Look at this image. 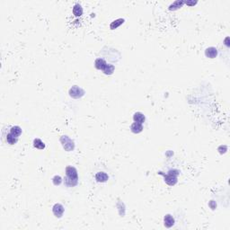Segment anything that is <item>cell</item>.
Segmentation results:
<instances>
[{
	"label": "cell",
	"instance_id": "1",
	"mask_svg": "<svg viewBox=\"0 0 230 230\" xmlns=\"http://www.w3.org/2000/svg\"><path fill=\"white\" fill-rule=\"evenodd\" d=\"M179 174H180L179 171L176 170V169L170 170L167 175H164L165 182L168 185H171V186L176 184V182H177V176L179 175Z\"/></svg>",
	"mask_w": 230,
	"mask_h": 230
},
{
	"label": "cell",
	"instance_id": "2",
	"mask_svg": "<svg viewBox=\"0 0 230 230\" xmlns=\"http://www.w3.org/2000/svg\"><path fill=\"white\" fill-rule=\"evenodd\" d=\"M60 142L62 144V147L66 151H72L75 148V144L74 141L72 140L70 138L67 136H61L60 137Z\"/></svg>",
	"mask_w": 230,
	"mask_h": 230
},
{
	"label": "cell",
	"instance_id": "3",
	"mask_svg": "<svg viewBox=\"0 0 230 230\" xmlns=\"http://www.w3.org/2000/svg\"><path fill=\"white\" fill-rule=\"evenodd\" d=\"M84 94V91L81 87H79V86L74 85L69 89V95L72 98L78 99V98H81Z\"/></svg>",
	"mask_w": 230,
	"mask_h": 230
},
{
	"label": "cell",
	"instance_id": "4",
	"mask_svg": "<svg viewBox=\"0 0 230 230\" xmlns=\"http://www.w3.org/2000/svg\"><path fill=\"white\" fill-rule=\"evenodd\" d=\"M64 210H65L64 207L60 203H56L52 208V212L56 218H61L64 213Z\"/></svg>",
	"mask_w": 230,
	"mask_h": 230
},
{
	"label": "cell",
	"instance_id": "5",
	"mask_svg": "<svg viewBox=\"0 0 230 230\" xmlns=\"http://www.w3.org/2000/svg\"><path fill=\"white\" fill-rule=\"evenodd\" d=\"M66 176L73 178V179H78L77 170L74 166H67L66 168Z\"/></svg>",
	"mask_w": 230,
	"mask_h": 230
},
{
	"label": "cell",
	"instance_id": "6",
	"mask_svg": "<svg viewBox=\"0 0 230 230\" xmlns=\"http://www.w3.org/2000/svg\"><path fill=\"white\" fill-rule=\"evenodd\" d=\"M108 179H109V176L104 172H99L95 175V180L98 182H105L108 181Z\"/></svg>",
	"mask_w": 230,
	"mask_h": 230
},
{
	"label": "cell",
	"instance_id": "7",
	"mask_svg": "<svg viewBox=\"0 0 230 230\" xmlns=\"http://www.w3.org/2000/svg\"><path fill=\"white\" fill-rule=\"evenodd\" d=\"M205 55L207 58H209V59H214V58L218 56V50L214 47H209V48L206 49Z\"/></svg>",
	"mask_w": 230,
	"mask_h": 230
},
{
	"label": "cell",
	"instance_id": "8",
	"mask_svg": "<svg viewBox=\"0 0 230 230\" xmlns=\"http://www.w3.org/2000/svg\"><path fill=\"white\" fill-rule=\"evenodd\" d=\"M77 183H78V179H73L67 176L64 178V184L67 187H75L77 185Z\"/></svg>",
	"mask_w": 230,
	"mask_h": 230
},
{
	"label": "cell",
	"instance_id": "9",
	"mask_svg": "<svg viewBox=\"0 0 230 230\" xmlns=\"http://www.w3.org/2000/svg\"><path fill=\"white\" fill-rule=\"evenodd\" d=\"M131 131L135 133V134H138L143 131V126L141 123H138V122H134L131 124Z\"/></svg>",
	"mask_w": 230,
	"mask_h": 230
},
{
	"label": "cell",
	"instance_id": "10",
	"mask_svg": "<svg viewBox=\"0 0 230 230\" xmlns=\"http://www.w3.org/2000/svg\"><path fill=\"white\" fill-rule=\"evenodd\" d=\"M133 120H134L135 122L143 124L144 122H145L146 118H145V115H144L143 113H141V112H136V113H134V115H133Z\"/></svg>",
	"mask_w": 230,
	"mask_h": 230
},
{
	"label": "cell",
	"instance_id": "11",
	"mask_svg": "<svg viewBox=\"0 0 230 230\" xmlns=\"http://www.w3.org/2000/svg\"><path fill=\"white\" fill-rule=\"evenodd\" d=\"M17 140H18V138H16V136H13L10 132L6 135V143L9 144V145H14V144H16Z\"/></svg>",
	"mask_w": 230,
	"mask_h": 230
},
{
	"label": "cell",
	"instance_id": "12",
	"mask_svg": "<svg viewBox=\"0 0 230 230\" xmlns=\"http://www.w3.org/2000/svg\"><path fill=\"white\" fill-rule=\"evenodd\" d=\"M164 222H165V226L166 227H171V226H174V224H175V219H174V218H172L171 215L168 214V215L165 216Z\"/></svg>",
	"mask_w": 230,
	"mask_h": 230
},
{
	"label": "cell",
	"instance_id": "13",
	"mask_svg": "<svg viewBox=\"0 0 230 230\" xmlns=\"http://www.w3.org/2000/svg\"><path fill=\"white\" fill-rule=\"evenodd\" d=\"M106 61L104 60V59H97L95 61H94V67L99 69V70H103V68L105 67L106 65Z\"/></svg>",
	"mask_w": 230,
	"mask_h": 230
},
{
	"label": "cell",
	"instance_id": "14",
	"mask_svg": "<svg viewBox=\"0 0 230 230\" xmlns=\"http://www.w3.org/2000/svg\"><path fill=\"white\" fill-rule=\"evenodd\" d=\"M10 133H12L13 136L18 138L22 134V128L19 126H13L10 128Z\"/></svg>",
	"mask_w": 230,
	"mask_h": 230
},
{
	"label": "cell",
	"instance_id": "15",
	"mask_svg": "<svg viewBox=\"0 0 230 230\" xmlns=\"http://www.w3.org/2000/svg\"><path fill=\"white\" fill-rule=\"evenodd\" d=\"M114 69H115V67H114L113 65H111V64H106L105 67L103 68L102 71L104 72L105 75H111L113 72H114Z\"/></svg>",
	"mask_w": 230,
	"mask_h": 230
},
{
	"label": "cell",
	"instance_id": "16",
	"mask_svg": "<svg viewBox=\"0 0 230 230\" xmlns=\"http://www.w3.org/2000/svg\"><path fill=\"white\" fill-rule=\"evenodd\" d=\"M73 13L75 14V16H81L83 14V8L81 6V5L79 4H76L73 6Z\"/></svg>",
	"mask_w": 230,
	"mask_h": 230
},
{
	"label": "cell",
	"instance_id": "17",
	"mask_svg": "<svg viewBox=\"0 0 230 230\" xmlns=\"http://www.w3.org/2000/svg\"><path fill=\"white\" fill-rule=\"evenodd\" d=\"M33 147L38 148V149H44L45 148V144L43 143L40 138H35L33 140Z\"/></svg>",
	"mask_w": 230,
	"mask_h": 230
},
{
	"label": "cell",
	"instance_id": "18",
	"mask_svg": "<svg viewBox=\"0 0 230 230\" xmlns=\"http://www.w3.org/2000/svg\"><path fill=\"white\" fill-rule=\"evenodd\" d=\"M184 4V1H180V0H178V1H175L172 3L170 6H169V9L170 10H177L179 8H181L182 6V5Z\"/></svg>",
	"mask_w": 230,
	"mask_h": 230
},
{
	"label": "cell",
	"instance_id": "19",
	"mask_svg": "<svg viewBox=\"0 0 230 230\" xmlns=\"http://www.w3.org/2000/svg\"><path fill=\"white\" fill-rule=\"evenodd\" d=\"M123 23H124V19H122V18H119V19H117V20L113 21V22L111 23L110 28L111 29V30H114V29L118 28V27H119L121 24H122Z\"/></svg>",
	"mask_w": 230,
	"mask_h": 230
},
{
	"label": "cell",
	"instance_id": "20",
	"mask_svg": "<svg viewBox=\"0 0 230 230\" xmlns=\"http://www.w3.org/2000/svg\"><path fill=\"white\" fill-rule=\"evenodd\" d=\"M52 182H53V184L54 185H60L61 182H62V178L60 176V175H55L52 179Z\"/></svg>",
	"mask_w": 230,
	"mask_h": 230
},
{
	"label": "cell",
	"instance_id": "21",
	"mask_svg": "<svg viewBox=\"0 0 230 230\" xmlns=\"http://www.w3.org/2000/svg\"><path fill=\"white\" fill-rule=\"evenodd\" d=\"M219 151L220 154H224L227 151V147L226 146H220L219 148Z\"/></svg>",
	"mask_w": 230,
	"mask_h": 230
},
{
	"label": "cell",
	"instance_id": "22",
	"mask_svg": "<svg viewBox=\"0 0 230 230\" xmlns=\"http://www.w3.org/2000/svg\"><path fill=\"white\" fill-rule=\"evenodd\" d=\"M184 4L188 6H194L197 4V1H184Z\"/></svg>",
	"mask_w": 230,
	"mask_h": 230
},
{
	"label": "cell",
	"instance_id": "23",
	"mask_svg": "<svg viewBox=\"0 0 230 230\" xmlns=\"http://www.w3.org/2000/svg\"><path fill=\"white\" fill-rule=\"evenodd\" d=\"M209 206H210V208L212 209H215V208L217 207V204H216V202L214 200H211L210 202H209Z\"/></svg>",
	"mask_w": 230,
	"mask_h": 230
},
{
	"label": "cell",
	"instance_id": "24",
	"mask_svg": "<svg viewBox=\"0 0 230 230\" xmlns=\"http://www.w3.org/2000/svg\"><path fill=\"white\" fill-rule=\"evenodd\" d=\"M228 40H229V38H228V37H226V40H225V42H226V43H225V44H226V45L227 47L229 46V45H228V43H227V42H228Z\"/></svg>",
	"mask_w": 230,
	"mask_h": 230
}]
</instances>
